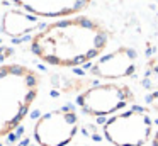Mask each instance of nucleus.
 Masks as SVG:
<instances>
[{
    "instance_id": "nucleus-1",
    "label": "nucleus",
    "mask_w": 158,
    "mask_h": 146,
    "mask_svg": "<svg viewBox=\"0 0 158 146\" xmlns=\"http://www.w3.org/2000/svg\"><path fill=\"white\" fill-rule=\"evenodd\" d=\"M151 134V117L141 107L114 115L104 124V136L114 146H144Z\"/></svg>"
},
{
    "instance_id": "nucleus-2",
    "label": "nucleus",
    "mask_w": 158,
    "mask_h": 146,
    "mask_svg": "<svg viewBox=\"0 0 158 146\" xmlns=\"http://www.w3.org/2000/svg\"><path fill=\"white\" fill-rule=\"evenodd\" d=\"M78 129V115L72 109H56L44 114L34 126V138L39 146H66Z\"/></svg>"
},
{
    "instance_id": "nucleus-3",
    "label": "nucleus",
    "mask_w": 158,
    "mask_h": 146,
    "mask_svg": "<svg viewBox=\"0 0 158 146\" xmlns=\"http://www.w3.org/2000/svg\"><path fill=\"white\" fill-rule=\"evenodd\" d=\"M129 100H133V92L126 85H97L94 88L85 90L77 104L83 109L85 114L95 117H106L112 112L123 109Z\"/></svg>"
},
{
    "instance_id": "nucleus-4",
    "label": "nucleus",
    "mask_w": 158,
    "mask_h": 146,
    "mask_svg": "<svg viewBox=\"0 0 158 146\" xmlns=\"http://www.w3.org/2000/svg\"><path fill=\"white\" fill-rule=\"evenodd\" d=\"M136 58V53L129 48H121L119 51H114L109 56L102 58L94 66V73L106 78H121L127 77L134 71L133 60Z\"/></svg>"
},
{
    "instance_id": "nucleus-5",
    "label": "nucleus",
    "mask_w": 158,
    "mask_h": 146,
    "mask_svg": "<svg viewBox=\"0 0 158 146\" xmlns=\"http://www.w3.org/2000/svg\"><path fill=\"white\" fill-rule=\"evenodd\" d=\"M38 26V19L32 15L22 12H7L4 19V29L10 36H21V34L31 32L32 29H36Z\"/></svg>"
},
{
    "instance_id": "nucleus-6",
    "label": "nucleus",
    "mask_w": 158,
    "mask_h": 146,
    "mask_svg": "<svg viewBox=\"0 0 158 146\" xmlns=\"http://www.w3.org/2000/svg\"><path fill=\"white\" fill-rule=\"evenodd\" d=\"M150 102H153V105L156 107V111H158V92H156V94H153V95L150 97Z\"/></svg>"
},
{
    "instance_id": "nucleus-7",
    "label": "nucleus",
    "mask_w": 158,
    "mask_h": 146,
    "mask_svg": "<svg viewBox=\"0 0 158 146\" xmlns=\"http://www.w3.org/2000/svg\"><path fill=\"white\" fill-rule=\"evenodd\" d=\"M153 146H158V132L155 134V138H153Z\"/></svg>"
}]
</instances>
